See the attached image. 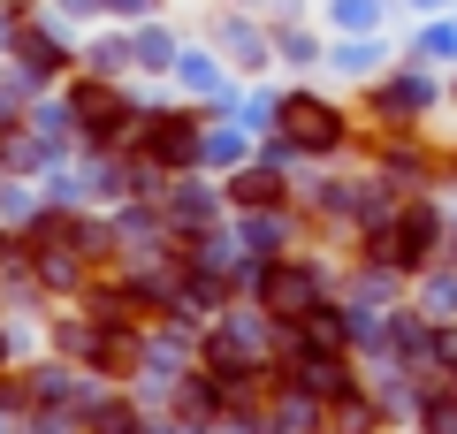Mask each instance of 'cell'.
<instances>
[{"label":"cell","instance_id":"obj_1","mask_svg":"<svg viewBox=\"0 0 457 434\" xmlns=\"http://www.w3.org/2000/svg\"><path fill=\"white\" fill-rule=\"evenodd\" d=\"M442 244H450V221H442V206H427V198H404V206H389L381 221L359 229L366 267H389V274H427L442 259Z\"/></svg>","mask_w":457,"mask_h":434},{"label":"cell","instance_id":"obj_2","mask_svg":"<svg viewBox=\"0 0 457 434\" xmlns=\"http://www.w3.org/2000/svg\"><path fill=\"white\" fill-rule=\"evenodd\" d=\"M206 107H145V122H137V161L153 168V176H198V153H206Z\"/></svg>","mask_w":457,"mask_h":434},{"label":"cell","instance_id":"obj_3","mask_svg":"<svg viewBox=\"0 0 457 434\" xmlns=\"http://www.w3.org/2000/svg\"><path fill=\"white\" fill-rule=\"evenodd\" d=\"M275 129L297 145V161H328V153L351 145V114H343L336 99H320V92H282V122Z\"/></svg>","mask_w":457,"mask_h":434},{"label":"cell","instance_id":"obj_4","mask_svg":"<svg viewBox=\"0 0 457 434\" xmlns=\"http://www.w3.org/2000/svg\"><path fill=\"white\" fill-rule=\"evenodd\" d=\"M252 297H260V313H275V321H305L312 305L328 297V274L312 267V259H267V267H252Z\"/></svg>","mask_w":457,"mask_h":434},{"label":"cell","instance_id":"obj_5","mask_svg":"<svg viewBox=\"0 0 457 434\" xmlns=\"http://www.w3.org/2000/svg\"><path fill=\"white\" fill-rule=\"evenodd\" d=\"M77 62H84V54L69 46V38L54 31L46 16H23V31H16V46H8V69H23V77H31L38 92H46L54 77H77Z\"/></svg>","mask_w":457,"mask_h":434},{"label":"cell","instance_id":"obj_6","mask_svg":"<svg viewBox=\"0 0 457 434\" xmlns=\"http://www.w3.org/2000/svg\"><path fill=\"white\" fill-rule=\"evenodd\" d=\"M435 107H442V84L427 77L420 62H411V69H396V77H381V84H374V122H389V129H420V122H427Z\"/></svg>","mask_w":457,"mask_h":434},{"label":"cell","instance_id":"obj_7","mask_svg":"<svg viewBox=\"0 0 457 434\" xmlns=\"http://www.w3.org/2000/svg\"><path fill=\"white\" fill-rule=\"evenodd\" d=\"M221 198H228L237 213H282V206H290V168H275V161H245V168H228Z\"/></svg>","mask_w":457,"mask_h":434},{"label":"cell","instance_id":"obj_8","mask_svg":"<svg viewBox=\"0 0 457 434\" xmlns=\"http://www.w3.org/2000/svg\"><path fill=\"white\" fill-rule=\"evenodd\" d=\"M213 54H221L228 69H267V54H275V31H267V23H252V16H237V8H228V16L213 23Z\"/></svg>","mask_w":457,"mask_h":434},{"label":"cell","instance_id":"obj_9","mask_svg":"<svg viewBox=\"0 0 457 434\" xmlns=\"http://www.w3.org/2000/svg\"><path fill=\"white\" fill-rule=\"evenodd\" d=\"M168 84H176V92H191L198 107H206V99H221V92H228V84H221V54L183 46V54H176V69H168Z\"/></svg>","mask_w":457,"mask_h":434},{"label":"cell","instance_id":"obj_10","mask_svg":"<svg viewBox=\"0 0 457 434\" xmlns=\"http://www.w3.org/2000/svg\"><path fill=\"white\" fill-rule=\"evenodd\" d=\"M328 62H336L343 77H381V62H389V38H381V31L336 38V46H328Z\"/></svg>","mask_w":457,"mask_h":434},{"label":"cell","instance_id":"obj_11","mask_svg":"<svg viewBox=\"0 0 457 434\" xmlns=\"http://www.w3.org/2000/svg\"><path fill=\"white\" fill-rule=\"evenodd\" d=\"M282 244H290V221H282V213H252V221L237 229V252H245L252 267H267V259H282Z\"/></svg>","mask_w":457,"mask_h":434},{"label":"cell","instance_id":"obj_12","mask_svg":"<svg viewBox=\"0 0 457 434\" xmlns=\"http://www.w3.org/2000/svg\"><path fill=\"white\" fill-rule=\"evenodd\" d=\"M130 54H137V69H153V77H168V69H176V54H183V38L176 31H168V23H137V31H130Z\"/></svg>","mask_w":457,"mask_h":434},{"label":"cell","instance_id":"obj_13","mask_svg":"<svg viewBox=\"0 0 457 434\" xmlns=\"http://www.w3.org/2000/svg\"><path fill=\"white\" fill-rule=\"evenodd\" d=\"M381 176H389L396 191H420V183L435 176V153H427V145H411V138H396L389 153H381Z\"/></svg>","mask_w":457,"mask_h":434},{"label":"cell","instance_id":"obj_14","mask_svg":"<svg viewBox=\"0 0 457 434\" xmlns=\"http://www.w3.org/2000/svg\"><path fill=\"white\" fill-rule=\"evenodd\" d=\"M245 161H252L245 122H237V129H206V153H198V168H221V176H228V168H245Z\"/></svg>","mask_w":457,"mask_h":434},{"label":"cell","instance_id":"obj_15","mask_svg":"<svg viewBox=\"0 0 457 434\" xmlns=\"http://www.w3.org/2000/svg\"><path fill=\"white\" fill-rule=\"evenodd\" d=\"M328 16H336L343 38H359V31H381L389 23V0H328Z\"/></svg>","mask_w":457,"mask_h":434},{"label":"cell","instance_id":"obj_16","mask_svg":"<svg viewBox=\"0 0 457 434\" xmlns=\"http://www.w3.org/2000/svg\"><path fill=\"white\" fill-rule=\"evenodd\" d=\"M84 69H92V77H114V84H122V69H137V54H130V38L114 31V38H92V46H84Z\"/></svg>","mask_w":457,"mask_h":434},{"label":"cell","instance_id":"obj_17","mask_svg":"<svg viewBox=\"0 0 457 434\" xmlns=\"http://www.w3.org/2000/svg\"><path fill=\"white\" fill-rule=\"evenodd\" d=\"M275 54H282L290 69H312L328 46H320V31H305V23H282V31H275Z\"/></svg>","mask_w":457,"mask_h":434},{"label":"cell","instance_id":"obj_18","mask_svg":"<svg viewBox=\"0 0 457 434\" xmlns=\"http://www.w3.org/2000/svg\"><path fill=\"white\" fill-rule=\"evenodd\" d=\"M420 62L457 69V23H450V16H427V23H420Z\"/></svg>","mask_w":457,"mask_h":434},{"label":"cell","instance_id":"obj_19","mask_svg":"<svg viewBox=\"0 0 457 434\" xmlns=\"http://www.w3.org/2000/svg\"><path fill=\"white\" fill-rule=\"evenodd\" d=\"M92 434H137V412L122 396H107V404H92Z\"/></svg>","mask_w":457,"mask_h":434},{"label":"cell","instance_id":"obj_20","mask_svg":"<svg viewBox=\"0 0 457 434\" xmlns=\"http://www.w3.org/2000/svg\"><path fill=\"white\" fill-rule=\"evenodd\" d=\"M23 16H31V0H0V62H8V46H16Z\"/></svg>","mask_w":457,"mask_h":434},{"label":"cell","instance_id":"obj_21","mask_svg":"<svg viewBox=\"0 0 457 434\" xmlns=\"http://www.w3.org/2000/svg\"><path fill=\"white\" fill-rule=\"evenodd\" d=\"M427 373H450V381H457V328H435V358H427Z\"/></svg>","mask_w":457,"mask_h":434},{"label":"cell","instance_id":"obj_22","mask_svg":"<svg viewBox=\"0 0 457 434\" xmlns=\"http://www.w3.org/2000/svg\"><path fill=\"white\" fill-rule=\"evenodd\" d=\"M107 16H130V23H145V16H161V0H99Z\"/></svg>","mask_w":457,"mask_h":434},{"label":"cell","instance_id":"obj_23","mask_svg":"<svg viewBox=\"0 0 457 434\" xmlns=\"http://www.w3.org/2000/svg\"><path fill=\"white\" fill-rule=\"evenodd\" d=\"M411 8H420V16H442V8H450V0H411Z\"/></svg>","mask_w":457,"mask_h":434},{"label":"cell","instance_id":"obj_24","mask_svg":"<svg viewBox=\"0 0 457 434\" xmlns=\"http://www.w3.org/2000/svg\"><path fill=\"white\" fill-rule=\"evenodd\" d=\"M0 366H8V328H0Z\"/></svg>","mask_w":457,"mask_h":434},{"label":"cell","instance_id":"obj_25","mask_svg":"<svg viewBox=\"0 0 457 434\" xmlns=\"http://www.w3.org/2000/svg\"><path fill=\"white\" fill-rule=\"evenodd\" d=\"M450 99H457V84H450Z\"/></svg>","mask_w":457,"mask_h":434}]
</instances>
